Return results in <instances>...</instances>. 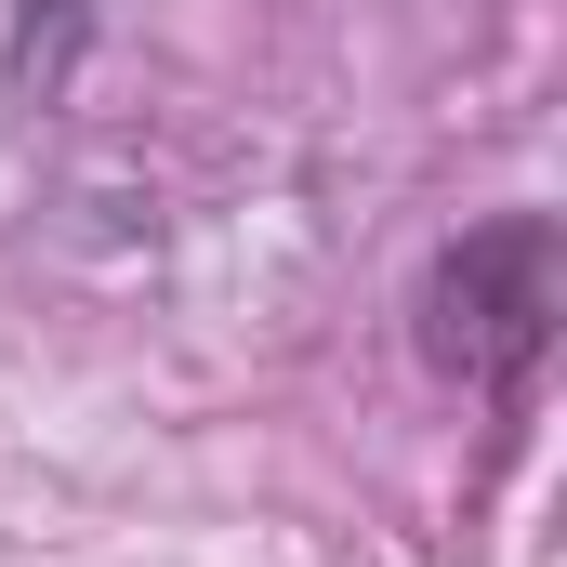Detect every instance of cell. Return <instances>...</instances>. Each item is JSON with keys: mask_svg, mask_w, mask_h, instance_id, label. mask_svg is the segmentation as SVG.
Wrapping results in <instances>:
<instances>
[{"mask_svg": "<svg viewBox=\"0 0 567 567\" xmlns=\"http://www.w3.org/2000/svg\"><path fill=\"white\" fill-rule=\"evenodd\" d=\"M80 40H93V0H13V93H66Z\"/></svg>", "mask_w": 567, "mask_h": 567, "instance_id": "cell-2", "label": "cell"}, {"mask_svg": "<svg viewBox=\"0 0 567 567\" xmlns=\"http://www.w3.org/2000/svg\"><path fill=\"white\" fill-rule=\"evenodd\" d=\"M555 317H567V225L555 212H475L462 238H435L423 290H410L423 370L488 396V410H528V383L555 357Z\"/></svg>", "mask_w": 567, "mask_h": 567, "instance_id": "cell-1", "label": "cell"}]
</instances>
